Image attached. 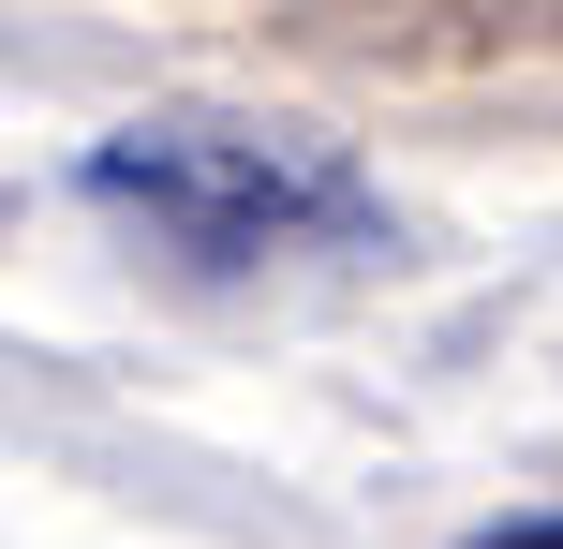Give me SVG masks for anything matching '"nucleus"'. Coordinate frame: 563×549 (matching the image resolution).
Returning <instances> with one entry per match:
<instances>
[{
  "label": "nucleus",
  "mask_w": 563,
  "mask_h": 549,
  "mask_svg": "<svg viewBox=\"0 0 563 549\" xmlns=\"http://www.w3.org/2000/svg\"><path fill=\"white\" fill-rule=\"evenodd\" d=\"M475 549H563V520H505V535H475Z\"/></svg>",
  "instance_id": "f03ea898"
},
{
  "label": "nucleus",
  "mask_w": 563,
  "mask_h": 549,
  "mask_svg": "<svg viewBox=\"0 0 563 549\" xmlns=\"http://www.w3.org/2000/svg\"><path fill=\"white\" fill-rule=\"evenodd\" d=\"M89 194L119 223H148L164 253L253 267V253H311V238H356L371 194L341 149L311 134H253V119H134V134L89 149Z\"/></svg>",
  "instance_id": "f257e3e1"
}]
</instances>
